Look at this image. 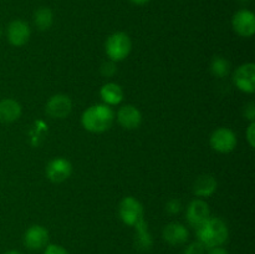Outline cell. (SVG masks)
Listing matches in <instances>:
<instances>
[{"instance_id":"14","label":"cell","mask_w":255,"mask_h":254,"mask_svg":"<svg viewBox=\"0 0 255 254\" xmlns=\"http://www.w3.org/2000/svg\"><path fill=\"white\" fill-rule=\"evenodd\" d=\"M162 237L171 246H181L188 241L189 232L184 224L179 222H172L164 227Z\"/></svg>"},{"instance_id":"20","label":"cell","mask_w":255,"mask_h":254,"mask_svg":"<svg viewBox=\"0 0 255 254\" xmlns=\"http://www.w3.org/2000/svg\"><path fill=\"white\" fill-rule=\"evenodd\" d=\"M211 72L213 76L223 79V77L228 76L231 72V62L223 56H214L211 61Z\"/></svg>"},{"instance_id":"12","label":"cell","mask_w":255,"mask_h":254,"mask_svg":"<svg viewBox=\"0 0 255 254\" xmlns=\"http://www.w3.org/2000/svg\"><path fill=\"white\" fill-rule=\"evenodd\" d=\"M6 36L12 46H24L29 41L30 36H31V30H30L29 24L24 20H12L7 25Z\"/></svg>"},{"instance_id":"7","label":"cell","mask_w":255,"mask_h":254,"mask_svg":"<svg viewBox=\"0 0 255 254\" xmlns=\"http://www.w3.org/2000/svg\"><path fill=\"white\" fill-rule=\"evenodd\" d=\"M232 27L242 37H252L255 32V15L248 9H241L232 17Z\"/></svg>"},{"instance_id":"1","label":"cell","mask_w":255,"mask_h":254,"mask_svg":"<svg viewBox=\"0 0 255 254\" xmlns=\"http://www.w3.org/2000/svg\"><path fill=\"white\" fill-rule=\"evenodd\" d=\"M197 241L206 249L222 247L229 238V229L226 222L219 217H209L204 223L196 228Z\"/></svg>"},{"instance_id":"23","label":"cell","mask_w":255,"mask_h":254,"mask_svg":"<svg viewBox=\"0 0 255 254\" xmlns=\"http://www.w3.org/2000/svg\"><path fill=\"white\" fill-rule=\"evenodd\" d=\"M166 209L169 214H178L182 209V203L178 198H172L167 202Z\"/></svg>"},{"instance_id":"11","label":"cell","mask_w":255,"mask_h":254,"mask_svg":"<svg viewBox=\"0 0 255 254\" xmlns=\"http://www.w3.org/2000/svg\"><path fill=\"white\" fill-rule=\"evenodd\" d=\"M211 217V209H209L208 203L204 199L197 198L193 199L188 204L186 211V218L189 226L193 227L194 229L198 228L202 223L207 221Z\"/></svg>"},{"instance_id":"27","label":"cell","mask_w":255,"mask_h":254,"mask_svg":"<svg viewBox=\"0 0 255 254\" xmlns=\"http://www.w3.org/2000/svg\"><path fill=\"white\" fill-rule=\"evenodd\" d=\"M207 254H229L227 249H224L223 247H214V248L208 249Z\"/></svg>"},{"instance_id":"8","label":"cell","mask_w":255,"mask_h":254,"mask_svg":"<svg viewBox=\"0 0 255 254\" xmlns=\"http://www.w3.org/2000/svg\"><path fill=\"white\" fill-rule=\"evenodd\" d=\"M45 173L52 183H62L71 176L72 164L64 157H56L47 163Z\"/></svg>"},{"instance_id":"15","label":"cell","mask_w":255,"mask_h":254,"mask_svg":"<svg viewBox=\"0 0 255 254\" xmlns=\"http://www.w3.org/2000/svg\"><path fill=\"white\" fill-rule=\"evenodd\" d=\"M217 187H218L217 179L212 174L206 173L197 177L196 181L193 182L192 191H193L194 196L207 198V197H211L217 191Z\"/></svg>"},{"instance_id":"3","label":"cell","mask_w":255,"mask_h":254,"mask_svg":"<svg viewBox=\"0 0 255 254\" xmlns=\"http://www.w3.org/2000/svg\"><path fill=\"white\" fill-rule=\"evenodd\" d=\"M132 50V41L124 31H117L110 35L105 42V51L110 60L115 62L122 61L129 55Z\"/></svg>"},{"instance_id":"26","label":"cell","mask_w":255,"mask_h":254,"mask_svg":"<svg viewBox=\"0 0 255 254\" xmlns=\"http://www.w3.org/2000/svg\"><path fill=\"white\" fill-rule=\"evenodd\" d=\"M244 117L247 120H249L251 122H254L255 120V104L254 102H249L246 105V109H244Z\"/></svg>"},{"instance_id":"30","label":"cell","mask_w":255,"mask_h":254,"mask_svg":"<svg viewBox=\"0 0 255 254\" xmlns=\"http://www.w3.org/2000/svg\"><path fill=\"white\" fill-rule=\"evenodd\" d=\"M0 36H1V27H0Z\"/></svg>"},{"instance_id":"10","label":"cell","mask_w":255,"mask_h":254,"mask_svg":"<svg viewBox=\"0 0 255 254\" xmlns=\"http://www.w3.org/2000/svg\"><path fill=\"white\" fill-rule=\"evenodd\" d=\"M49 232L40 224H34L25 231L22 242L24 246L30 251H40L49 244Z\"/></svg>"},{"instance_id":"25","label":"cell","mask_w":255,"mask_h":254,"mask_svg":"<svg viewBox=\"0 0 255 254\" xmlns=\"http://www.w3.org/2000/svg\"><path fill=\"white\" fill-rule=\"evenodd\" d=\"M246 136H247V141H248L249 146L252 148H254L255 146V121L251 122L246 131Z\"/></svg>"},{"instance_id":"29","label":"cell","mask_w":255,"mask_h":254,"mask_svg":"<svg viewBox=\"0 0 255 254\" xmlns=\"http://www.w3.org/2000/svg\"><path fill=\"white\" fill-rule=\"evenodd\" d=\"M4 254H21V253L17 251H7V252H5Z\"/></svg>"},{"instance_id":"4","label":"cell","mask_w":255,"mask_h":254,"mask_svg":"<svg viewBox=\"0 0 255 254\" xmlns=\"http://www.w3.org/2000/svg\"><path fill=\"white\" fill-rule=\"evenodd\" d=\"M119 216L126 226L134 227L144 218L143 206L134 197H125L119 206Z\"/></svg>"},{"instance_id":"13","label":"cell","mask_w":255,"mask_h":254,"mask_svg":"<svg viewBox=\"0 0 255 254\" xmlns=\"http://www.w3.org/2000/svg\"><path fill=\"white\" fill-rule=\"evenodd\" d=\"M117 121L125 129H136L142 124V114L133 105H124L117 111Z\"/></svg>"},{"instance_id":"2","label":"cell","mask_w":255,"mask_h":254,"mask_svg":"<svg viewBox=\"0 0 255 254\" xmlns=\"http://www.w3.org/2000/svg\"><path fill=\"white\" fill-rule=\"evenodd\" d=\"M115 121V112L111 106L105 104L92 105L84 111L81 124L86 131L92 133H102L110 129Z\"/></svg>"},{"instance_id":"16","label":"cell","mask_w":255,"mask_h":254,"mask_svg":"<svg viewBox=\"0 0 255 254\" xmlns=\"http://www.w3.org/2000/svg\"><path fill=\"white\" fill-rule=\"evenodd\" d=\"M21 116V105L14 99H4L0 101V122L11 124Z\"/></svg>"},{"instance_id":"9","label":"cell","mask_w":255,"mask_h":254,"mask_svg":"<svg viewBox=\"0 0 255 254\" xmlns=\"http://www.w3.org/2000/svg\"><path fill=\"white\" fill-rule=\"evenodd\" d=\"M72 110V102L67 95L56 94L49 99L45 106V111L51 119H66Z\"/></svg>"},{"instance_id":"19","label":"cell","mask_w":255,"mask_h":254,"mask_svg":"<svg viewBox=\"0 0 255 254\" xmlns=\"http://www.w3.org/2000/svg\"><path fill=\"white\" fill-rule=\"evenodd\" d=\"M34 24L41 31L49 30L54 24V12L49 7H40L34 14Z\"/></svg>"},{"instance_id":"18","label":"cell","mask_w":255,"mask_h":254,"mask_svg":"<svg viewBox=\"0 0 255 254\" xmlns=\"http://www.w3.org/2000/svg\"><path fill=\"white\" fill-rule=\"evenodd\" d=\"M136 229V236H134V247L141 252H147L152 248V236L148 231V224L144 221H139L136 226L133 227Z\"/></svg>"},{"instance_id":"28","label":"cell","mask_w":255,"mask_h":254,"mask_svg":"<svg viewBox=\"0 0 255 254\" xmlns=\"http://www.w3.org/2000/svg\"><path fill=\"white\" fill-rule=\"evenodd\" d=\"M129 1L134 5H146L147 2H149L151 0H129Z\"/></svg>"},{"instance_id":"5","label":"cell","mask_w":255,"mask_h":254,"mask_svg":"<svg viewBox=\"0 0 255 254\" xmlns=\"http://www.w3.org/2000/svg\"><path fill=\"white\" fill-rule=\"evenodd\" d=\"M238 143L237 134L228 127H219L213 133L211 134L209 138V144L214 151L219 153H229L234 151Z\"/></svg>"},{"instance_id":"22","label":"cell","mask_w":255,"mask_h":254,"mask_svg":"<svg viewBox=\"0 0 255 254\" xmlns=\"http://www.w3.org/2000/svg\"><path fill=\"white\" fill-rule=\"evenodd\" d=\"M100 70H101V74L104 75V76H107V77L114 76V75L117 72L116 62L112 61V60H107V61L102 62Z\"/></svg>"},{"instance_id":"21","label":"cell","mask_w":255,"mask_h":254,"mask_svg":"<svg viewBox=\"0 0 255 254\" xmlns=\"http://www.w3.org/2000/svg\"><path fill=\"white\" fill-rule=\"evenodd\" d=\"M183 254H206V248L201 242H192L184 248Z\"/></svg>"},{"instance_id":"24","label":"cell","mask_w":255,"mask_h":254,"mask_svg":"<svg viewBox=\"0 0 255 254\" xmlns=\"http://www.w3.org/2000/svg\"><path fill=\"white\" fill-rule=\"evenodd\" d=\"M42 254H69V252L59 244H47Z\"/></svg>"},{"instance_id":"17","label":"cell","mask_w":255,"mask_h":254,"mask_svg":"<svg viewBox=\"0 0 255 254\" xmlns=\"http://www.w3.org/2000/svg\"><path fill=\"white\" fill-rule=\"evenodd\" d=\"M124 90L116 82H107L100 90V97L107 106H116L124 100Z\"/></svg>"},{"instance_id":"6","label":"cell","mask_w":255,"mask_h":254,"mask_svg":"<svg viewBox=\"0 0 255 254\" xmlns=\"http://www.w3.org/2000/svg\"><path fill=\"white\" fill-rule=\"evenodd\" d=\"M233 82L238 90L244 94H254L255 91V65L246 62L237 67L233 74Z\"/></svg>"}]
</instances>
